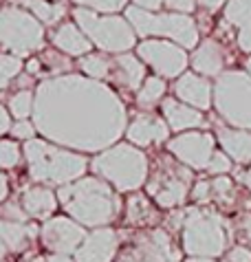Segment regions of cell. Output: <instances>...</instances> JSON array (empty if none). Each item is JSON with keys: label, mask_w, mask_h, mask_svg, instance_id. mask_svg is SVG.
I'll use <instances>...</instances> for the list:
<instances>
[{"label": "cell", "mask_w": 251, "mask_h": 262, "mask_svg": "<svg viewBox=\"0 0 251 262\" xmlns=\"http://www.w3.org/2000/svg\"><path fill=\"white\" fill-rule=\"evenodd\" d=\"M33 123L49 141L82 152L110 148L126 128V108L93 77L66 75L38 86Z\"/></svg>", "instance_id": "obj_1"}, {"label": "cell", "mask_w": 251, "mask_h": 262, "mask_svg": "<svg viewBox=\"0 0 251 262\" xmlns=\"http://www.w3.org/2000/svg\"><path fill=\"white\" fill-rule=\"evenodd\" d=\"M79 69L93 79H106V77H110V71H113V62H110L106 55L88 53V55H82Z\"/></svg>", "instance_id": "obj_26"}, {"label": "cell", "mask_w": 251, "mask_h": 262, "mask_svg": "<svg viewBox=\"0 0 251 262\" xmlns=\"http://www.w3.org/2000/svg\"><path fill=\"white\" fill-rule=\"evenodd\" d=\"M245 183H247V187H249V190H251V170L245 174Z\"/></svg>", "instance_id": "obj_45"}, {"label": "cell", "mask_w": 251, "mask_h": 262, "mask_svg": "<svg viewBox=\"0 0 251 262\" xmlns=\"http://www.w3.org/2000/svg\"><path fill=\"white\" fill-rule=\"evenodd\" d=\"M216 108L238 128H251V77L245 73H225L214 86Z\"/></svg>", "instance_id": "obj_9"}, {"label": "cell", "mask_w": 251, "mask_h": 262, "mask_svg": "<svg viewBox=\"0 0 251 262\" xmlns=\"http://www.w3.org/2000/svg\"><path fill=\"white\" fill-rule=\"evenodd\" d=\"M174 93L179 95L185 104L198 108H210V101H212V86L205 82L203 77L194 75V73H185V75L179 77V82L174 86Z\"/></svg>", "instance_id": "obj_17"}, {"label": "cell", "mask_w": 251, "mask_h": 262, "mask_svg": "<svg viewBox=\"0 0 251 262\" xmlns=\"http://www.w3.org/2000/svg\"><path fill=\"white\" fill-rule=\"evenodd\" d=\"M119 247V238H117L115 229L97 227L91 234H86L84 243L79 245L75 251L77 262H110Z\"/></svg>", "instance_id": "obj_15"}, {"label": "cell", "mask_w": 251, "mask_h": 262, "mask_svg": "<svg viewBox=\"0 0 251 262\" xmlns=\"http://www.w3.org/2000/svg\"><path fill=\"white\" fill-rule=\"evenodd\" d=\"M33 133H35V126L31 121H27V119H20L18 123H13L11 126V135L16 137V139H22V141L33 139Z\"/></svg>", "instance_id": "obj_34"}, {"label": "cell", "mask_w": 251, "mask_h": 262, "mask_svg": "<svg viewBox=\"0 0 251 262\" xmlns=\"http://www.w3.org/2000/svg\"><path fill=\"white\" fill-rule=\"evenodd\" d=\"M190 262H212L210 258H196V260H190Z\"/></svg>", "instance_id": "obj_46"}, {"label": "cell", "mask_w": 251, "mask_h": 262, "mask_svg": "<svg viewBox=\"0 0 251 262\" xmlns=\"http://www.w3.org/2000/svg\"><path fill=\"white\" fill-rule=\"evenodd\" d=\"M57 199L66 212L86 227H104L115 221L121 207L119 196L110 190V185L95 177H82L62 185Z\"/></svg>", "instance_id": "obj_2"}, {"label": "cell", "mask_w": 251, "mask_h": 262, "mask_svg": "<svg viewBox=\"0 0 251 262\" xmlns=\"http://www.w3.org/2000/svg\"><path fill=\"white\" fill-rule=\"evenodd\" d=\"M44 45V29L35 16L20 7L0 9V49L11 55H29Z\"/></svg>", "instance_id": "obj_7"}, {"label": "cell", "mask_w": 251, "mask_h": 262, "mask_svg": "<svg viewBox=\"0 0 251 262\" xmlns=\"http://www.w3.org/2000/svg\"><path fill=\"white\" fill-rule=\"evenodd\" d=\"M22 71V60L18 55H7L0 53V91L7 89L9 82Z\"/></svg>", "instance_id": "obj_31"}, {"label": "cell", "mask_w": 251, "mask_h": 262, "mask_svg": "<svg viewBox=\"0 0 251 262\" xmlns=\"http://www.w3.org/2000/svg\"><path fill=\"white\" fill-rule=\"evenodd\" d=\"M35 18H40L42 23L53 25L55 20H60L64 16V7L62 5H53L49 0H20Z\"/></svg>", "instance_id": "obj_27"}, {"label": "cell", "mask_w": 251, "mask_h": 262, "mask_svg": "<svg viewBox=\"0 0 251 262\" xmlns=\"http://www.w3.org/2000/svg\"><path fill=\"white\" fill-rule=\"evenodd\" d=\"M212 190L216 192L218 196L229 194V190H232V181H229V179H225V177H218V179L212 183Z\"/></svg>", "instance_id": "obj_37"}, {"label": "cell", "mask_w": 251, "mask_h": 262, "mask_svg": "<svg viewBox=\"0 0 251 262\" xmlns=\"http://www.w3.org/2000/svg\"><path fill=\"white\" fill-rule=\"evenodd\" d=\"M225 16L229 23L240 27V47L245 51H251V0H229Z\"/></svg>", "instance_id": "obj_25"}, {"label": "cell", "mask_w": 251, "mask_h": 262, "mask_svg": "<svg viewBox=\"0 0 251 262\" xmlns=\"http://www.w3.org/2000/svg\"><path fill=\"white\" fill-rule=\"evenodd\" d=\"M163 115H165V121L172 130H190V128H198L203 126L205 119L203 115L198 113V108H192L185 106L176 99H165L163 101Z\"/></svg>", "instance_id": "obj_20"}, {"label": "cell", "mask_w": 251, "mask_h": 262, "mask_svg": "<svg viewBox=\"0 0 251 262\" xmlns=\"http://www.w3.org/2000/svg\"><path fill=\"white\" fill-rule=\"evenodd\" d=\"M137 7H143V9H159L161 5H165V0H135Z\"/></svg>", "instance_id": "obj_40"}, {"label": "cell", "mask_w": 251, "mask_h": 262, "mask_svg": "<svg viewBox=\"0 0 251 262\" xmlns=\"http://www.w3.org/2000/svg\"><path fill=\"white\" fill-rule=\"evenodd\" d=\"M227 262H251V251L245 249V247H236V249L229 251Z\"/></svg>", "instance_id": "obj_36"}, {"label": "cell", "mask_w": 251, "mask_h": 262, "mask_svg": "<svg viewBox=\"0 0 251 262\" xmlns=\"http://www.w3.org/2000/svg\"><path fill=\"white\" fill-rule=\"evenodd\" d=\"M190 172L185 167H176V165H163L161 170L154 174V179L150 181L148 190L157 199L161 207H176L187 199L190 190Z\"/></svg>", "instance_id": "obj_11"}, {"label": "cell", "mask_w": 251, "mask_h": 262, "mask_svg": "<svg viewBox=\"0 0 251 262\" xmlns=\"http://www.w3.org/2000/svg\"><path fill=\"white\" fill-rule=\"evenodd\" d=\"M128 221L132 225H139V227L150 225L154 221V212H152L150 203H148L141 194H135L128 201Z\"/></svg>", "instance_id": "obj_29"}, {"label": "cell", "mask_w": 251, "mask_h": 262, "mask_svg": "<svg viewBox=\"0 0 251 262\" xmlns=\"http://www.w3.org/2000/svg\"><path fill=\"white\" fill-rule=\"evenodd\" d=\"M137 51L161 77H179L187 67V53L172 42L143 40Z\"/></svg>", "instance_id": "obj_10"}, {"label": "cell", "mask_w": 251, "mask_h": 262, "mask_svg": "<svg viewBox=\"0 0 251 262\" xmlns=\"http://www.w3.org/2000/svg\"><path fill=\"white\" fill-rule=\"evenodd\" d=\"M33 262H44V260H40V258H38V260H33Z\"/></svg>", "instance_id": "obj_48"}, {"label": "cell", "mask_w": 251, "mask_h": 262, "mask_svg": "<svg viewBox=\"0 0 251 262\" xmlns=\"http://www.w3.org/2000/svg\"><path fill=\"white\" fill-rule=\"evenodd\" d=\"M7 130H11V119H9V113L0 106V135H5Z\"/></svg>", "instance_id": "obj_39"}, {"label": "cell", "mask_w": 251, "mask_h": 262, "mask_svg": "<svg viewBox=\"0 0 251 262\" xmlns=\"http://www.w3.org/2000/svg\"><path fill=\"white\" fill-rule=\"evenodd\" d=\"M38 67H40V62H38V60L29 62V73H38Z\"/></svg>", "instance_id": "obj_44"}, {"label": "cell", "mask_w": 251, "mask_h": 262, "mask_svg": "<svg viewBox=\"0 0 251 262\" xmlns=\"http://www.w3.org/2000/svg\"><path fill=\"white\" fill-rule=\"evenodd\" d=\"M210 190H212V183H207V181H201V183L194 187V199L196 201H205L210 196Z\"/></svg>", "instance_id": "obj_38"}, {"label": "cell", "mask_w": 251, "mask_h": 262, "mask_svg": "<svg viewBox=\"0 0 251 262\" xmlns=\"http://www.w3.org/2000/svg\"><path fill=\"white\" fill-rule=\"evenodd\" d=\"M179 251L174 249L172 240L163 229H154L150 234H141L137 243L128 247L119 262H176Z\"/></svg>", "instance_id": "obj_13"}, {"label": "cell", "mask_w": 251, "mask_h": 262, "mask_svg": "<svg viewBox=\"0 0 251 262\" xmlns=\"http://www.w3.org/2000/svg\"><path fill=\"white\" fill-rule=\"evenodd\" d=\"M170 152L179 159L181 163L194 170H205L214 157V139L205 133H185L168 143Z\"/></svg>", "instance_id": "obj_14"}, {"label": "cell", "mask_w": 251, "mask_h": 262, "mask_svg": "<svg viewBox=\"0 0 251 262\" xmlns=\"http://www.w3.org/2000/svg\"><path fill=\"white\" fill-rule=\"evenodd\" d=\"M110 75H113V79L117 84L126 86L128 91H137V89H141L145 69L135 55L119 53L117 55V60L113 62V71H110Z\"/></svg>", "instance_id": "obj_19"}, {"label": "cell", "mask_w": 251, "mask_h": 262, "mask_svg": "<svg viewBox=\"0 0 251 262\" xmlns=\"http://www.w3.org/2000/svg\"><path fill=\"white\" fill-rule=\"evenodd\" d=\"M218 139L223 143L225 152L229 157H234L240 163L251 161V133H242V130H229V128H220L218 130Z\"/></svg>", "instance_id": "obj_23"}, {"label": "cell", "mask_w": 251, "mask_h": 262, "mask_svg": "<svg viewBox=\"0 0 251 262\" xmlns=\"http://www.w3.org/2000/svg\"><path fill=\"white\" fill-rule=\"evenodd\" d=\"M165 93V82L161 77H148L143 86L137 93V104L141 108H152L157 101L163 97Z\"/></svg>", "instance_id": "obj_28"}, {"label": "cell", "mask_w": 251, "mask_h": 262, "mask_svg": "<svg viewBox=\"0 0 251 262\" xmlns=\"http://www.w3.org/2000/svg\"><path fill=\"white\" fill-rule=\"evenodd\" d=\"M223 221L201 209H190L183 218V247L194 258H216L225 251Z\"/></svg>", "instance_id": "obj_8"}, {"label": "cell", "mask_w": 251, "mask_h": 262, "mask_svg": "<svg viewBox=\"0 0 251 262\" xmlns=\"http://www.w3.org/2000/svg\"><path fill=\"white\" fill-rule=\"evenodd\" d=\"M40 236L47 249H51L53 253H66L69 256V253H75L79 249V245L86 238V231L84 225L77 223L75 218L71 221L66 216H55L44 223Z\"/></svg>", "instance_id": "obj_12"}, {"label": "cell", "mask_w": 251, "mask_h": 262, "mask_svg": "<svg viewBox=\"0 0 251 262\" xmlns=\"http://www.w3.org/2000/svg\"><path fill=\"white\" fill-rule=\"evenodd\" d=\"M25 157L29 163V174L38 183L66 185L82 179L86 172V159L82 155L40 139H29L25 143Z\"/></svg>", "instance_id": "obj_3"}, {"label": "cell", "mask_w": 251, "mask_h": 262, "mask_svg": "<svg viewBox=\"0 0 251 262\" xmlns=\"http://www.w3.org/2000/svg\"><path fill=\"white\" fill-rule=\"evenodd\" d=\"M7 194H9V185H7V179L5 174H0V203L7 199Z\"/></svg>", "instance_id": "obj_41"}, {"label": "cell", "mask_w": 251, "mask_h": 262, "mask_svg": "<svg viewBox=\"0 0 251 262\" xmlns=\"http://www.w3.org/2000/svg\"><path fill=\"white\" fill-rule=\"evenodd\" d=\"M229 167H232V161L223 155V152H214V157H212V161L207 165V170L212 174H223V172H229Z\"/></svg>", "instance_id": "obj_35"}, {"label": "cell", "mask_w": 251, "mask_h": 262, "mask_svg": "<svg viewBox=\"0 0 251 262\" xmlns=\"http://www.w3.org/2000/svg\"><path fill=\"white\" fill-rule=\"evenodd\" d=\"M53 45L66 55H88L93 49V42L86 38V33L79 29V25L64 23L57 27L53 33Z\"/></svg>", "instance_id": "obj_18"}, {"label": "cell", "mask_w": 251, "mask_h": 262, "mask_svg": "<svg viewBox=\"0 0 251 262\" xmlns=\"http://www.w3.org/2000/svg\"><path fill=\"white\" fill-rule=\"evenodd\" d=\"M73 16H75L79 29L88 35V40L106 53H123V51L135 47L137 31L119 16H97L86 7L75 9Z\"/></svg>", "instance_id": "obj_5"}, {"label": "cell", "mask_w": 251, "mask_h": 262, "mask_svg": "<svg viewBox=\"0 0 251 262\" xmlns=\"http://www.w3.org/2000/svg\"><path fill=\"white\" fill-rule=\"evenodd\" d=\"M247 69H249V73H251V57H249V62H247Z\"/></svg>", "instance_id": "obj_47"}, {"label": "cell", "mask_w": 251, "mask_h": 262, "mask_svg": "<svg viewBox=\"0 0 251 262\" xmlns=\"http://www.w3.org/2000/svg\"><path fill=\"white\" fill-rule=\"evenodd\" d=\"M20 163V148L16 141H0V167L9 170Z\"/></svg>", "instance_id": "obj_32"}, {"label": "cell", "mask_w": 251, "mask_h": 262, "mask_svg": "<svg viewBox=\"0 0 251 262\" xmlns=\"http://www.w3.org/2000/svg\"><path fill=\"white\" fill-rule=\"evenodd\" d=\"M22 207H25L27 216L40 218V221H49L51 214L57 207V199L49 187H31L22 196Z\"/></svg>", "instance_id": "obj_22"}, {"label": "cell", "mask_w": 251, "mask_h": 262, "mask_svg": "<svg viewBox=\"0 0 251 262\" xmlns=\"http://www.w3.org/2000/svg\"><path fill=\"white\" fill-rule=\"evenodd\" d=\"M44 262H73V260L66 256V253H53V256H49Z\"/></svg>", "instance_id": "obj_43"}, {"label": "cell", "mask_w": 251, "mask_h": 262, "mask_svg": "<svg viewBox=\"0 0 251 262\" xmlns=\"http://www.w3.org/2000/svg\"><path fill=\"white\" fill-rule=\"evenodd\" d=\"M126 135L132 145H150L165 141L170 135V126L157 115H137L126 130Z\"/></svg>", "instance_id": "obj_16"}, {"label": "cell", "mask_w": 251, "mask_h": 262, "mask_svg": "<svg viewBox=\"0 0 251 262\" xmlns=\"http://www.w3.org/2000/svg\"><path fill=\"white\" fill-rule=\"evenodd\" d=\"M77 5H84L93 11H104V13H115L126 7V0H73Z\"/></svg>", "instance_id": "obj_33"}, {"label": "cell", "mask_w": 251, "mask_h": 262, "mask_svg": "<svg viewBox=\"0 0 251 262\" xmlns=\"http://www.w3.org/2000/svg\"><path fill=\"white\" fill-rule=\"evenodd\" d=\"M126 18L137 35H165L185 49L196 47L198 42V29L185 13H150L143 7H130Z\"/></svg>", "instance_id": "obj_6"}, {"label": "cell", "mask_w": 251, "mask_h": 262, "mask_svg": "<svg viewBox=\"0 0 251 262\" xmlns=\"http://www.w3.org/2000/svg\"><path fill=\"white\" fill-rule=\"evenodd\" d=\"M93 170L119 192H135L145 183L148 159L141 150H137V145L117 143L95 159Z\"/></svg>", "instance_id": "obj_4"}, {"label": "cell", "mask_w": 251, "mask_h": 262, "mask_svg": "<svg viewBox=\"0 0 251 262\" xmlns=\"http://www.w3.org/2000/svg\"><path fill=\"white\" fill-rule=\"evenodd\" d=\"M192 67H194V71L203 73V75H218L223 71V49L214 40L203 42L196 49L194 57H192Z\"/></svg>", "instance_id": "obj_24"}, {"label": "cell", "mask_w": 251, "mask_h": 262, "mask_svg": "<svg viewBox=\"0 0 251 262\" xmlns=\"http://www.w3.org/2000/svg\"><path fill=\"white\" fill-rule=\"evenodd\" d=\"M33 106H35V97L31 95V91H18L9 99V111L18 119H27L33 113Z\"/></svg>", "instance_id": "obj_30"}, {"label": "cell", "mask_w": 251, "mask_h": 262, "mask_svg": "<svg viewBox=\"0 0 251 262\" xmlns=\"http://www.w3.org/2000/svg\"><path fill=\"white\" fill-rule=\"evenodd\" d=\"M35 236V227L18 218H0V240L9 251H22Z\"/></svg>", "instance_id": "obj_21"}, {"label": "cell", "mask_w": 251, "mask_h": 262, "mask_svg": "<svg viewBox=\"0 0 251 262\" xmlns=\"http://www.w3.org/2000/svg\"><path fill=\"white\" fill-rule=\"evenodd\" d=\"M198 3H201L205 9H212V11H214V9H218V7L223 5L225 0H198Z\"/></svg>", "instance_id": "obj_42"}]
</instances>
